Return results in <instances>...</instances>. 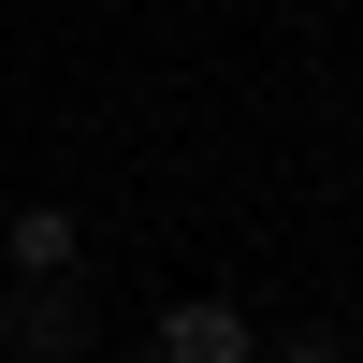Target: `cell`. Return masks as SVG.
I'll return each mask as SVG.
<instances>
[{
	"instance_id": "obj_1",
	"label": "cell",
	"mask_w": 363,
	"mask_h": 363,
	"mask_svg": "<svg viewBox=\"0 0 363 363\" xmlns=\"http://www.w3.org/2000/svg\"><path fill=\"white\" fill-rule=\"evenodd\" d=\"M160 363H262L247 306H218V291H174L160 306Z\"/></svg>"
},
{
	"instance_id": "obj_2",
	"label": "cell",
	"mask_w": 363,
	"mask_h": 363,
	"mask_svg": "<svg viewBox=\"0 0 363 363\" xmlns=\"http://www.w3.org/2000/svg\"><path fill=\"white\" fill-rule=\"evenodd\" d=\"M0 262H15V277H73V262H87L73 203H15V218H0Z\"/></svg>"
}]
</instances>
